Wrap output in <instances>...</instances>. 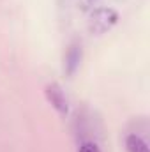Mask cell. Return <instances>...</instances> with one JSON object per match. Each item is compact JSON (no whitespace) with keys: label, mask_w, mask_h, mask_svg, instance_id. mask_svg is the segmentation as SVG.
Wrapping results in <instances>:
<instances>
[{"label":"cell","mask_w":150,"mask_h":152,"mask_svg":"<svg viewBox=\"0 0 150 152\" xmlns=\"http://www.w3.org/2000/svg\"><path fill=\"white\" fill-rule=\"evenodd\" d=\"M78 152H101V149L94 142H85V143L79 145V151Z\"/></svg>","instance_id":"cell-5"},{"label":"cell","mask_w":150,"mask_h":152,"mask_svg":"<svg viewBox=\"0 0 150 152\" xmlns=\"http://www.w3.org/2000/svg\"><path fill=\"white\" fill-rule=\"evenodd\" d=\"M118 21V12L111 7H99L92 11L88 20V30L95 36H101L108 30H111Z\"/></svg>","instance_id":"cell-1"},{"label":"cell","mask_w":150,"mask_h":152,"mask_svg":"<svg viewBox=\"0 0 150 152\" xmlns=\"http://www.w3.org/2000/svg\"><path fill=\"white\" fill-rule=\"evenodd\" d=\"M125 149H127V152H149V145L141 136L129 134L125 138Z\"/></svg>","instance_id":"cell-4"},{"label":"cell","mask_w":150,"mask_h":152,"mask_svg":"<svg viewBox=\"0 0 150 152\" xmlns=\"http://www.w3.org/2000/svg\"><path fill=\"white\" fill-rule=\"evenodd\" d=\"M44 94H46V99L50 101V104L58 112L60 115H67L69 112V103H67V97L62 90V87L58 83H48L44 87Z\"/></svg>","instance_id":"cell-2"},{"label":"cell","mask_w":150,"mask_h":152,"mask_svg":"<svg viewBox=\"0 0 150 152\" xmlns=\"http://www.w3.org/2000/svg\"><path fill=\"white\" fill-rule=\"evenodd\" d=\"M81 44L78 41H73L69 44V50L66 53V58H64V71L67 76H73L76 73V69L79 67V62H81Z\"/></svg>","instance_id":"cell-3"}]
</instances>
